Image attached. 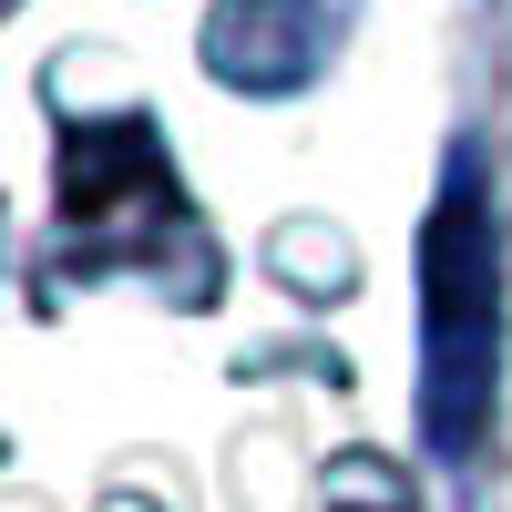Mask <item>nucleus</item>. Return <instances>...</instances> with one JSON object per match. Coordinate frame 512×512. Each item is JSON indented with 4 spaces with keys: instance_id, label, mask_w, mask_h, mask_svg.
<instances>
[{
    "instance_id": "2",
    "label": "nucleus",
    "mask_w": 512,
    "mask_h": 512,
    "mask_svg": "<svg viewBox=\"0 0 512 512\" xmlns=\"http://www.w3.org/2000/svg\"><path fill=\"white\" fill-rule=\"evenodd\" d=\"M328 31H338L328 0H216L205 62H216L236 93H297V82L328 62Z\"/></svg>"
},
{
    "instance_id": "1",
    "label": "nucleus",
    "mask_w": 512,
    "mask_h": 512,
    "mask_svg": "<svg viewBox=\"0 0 512 512\" xmlns=\"http://www.w3.org/2000/svg\"><path fill=\"white\" fill-rule=\"evenodd\" d=\"M502 390V226L482 154L451 164V185L420 236V420L441 451H472Z\"/></svg>"
}]
</instances>
